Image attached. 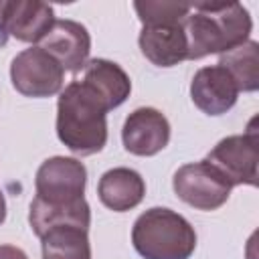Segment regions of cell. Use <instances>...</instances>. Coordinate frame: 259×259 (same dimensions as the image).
<instances>
[{
    "label": "cell",
    "mask_w": 259,
    "mask_h": 259,
    "mask_svg": "<svg viewBox=\"0 0 259 259\" xmlns=\"http://www.w3.org/2000/svg\"><path fill=\"white\" fill-rule=\"evenodd\" d=\"M107 105L83 81H71L57 101V136L77 156H91L107 144Z\"/></svg>",
    "instance_id": "cell-1"
},
{
    "label": "cell",
    "mask_w": 259,
    "mask_h": 259,
    "mask_svg": "<svg viewBox=\"0 0 259 259\" xmlns=\"http://www.w3.org/2000/svg\"><path fill=\"white\" fill-rule=\"evenodd\" d=\"M188 59L223 55L249 40L253 20L239 2H198L182 20Z\"/></svg>",
    "instance_id": "cell-2"
},
{
    "label": "cell",
    "mask_w": 259,
    "mask_h": 259,
    "mask_svg": "<svg viewBox=\"0 0 259 259\" xmlns=\"http://www.w3.org/2000/svg\"><path fill=\"white\" fill-rule=\"evenodd\" d=\"M132 243L144 259H190L196 249V233L176 210L154 206L136 219Z\"/></svg>",
    "instance_id": "cell-3"
},
{
    "label": "cell",
    "mask_w": 259,
    "mask_h": 259,
    "mask_svg": "<svg viewBox=\"0 0 259 259\" xmlns=\"http://www.w3.org/2000/svg\"><path fill=\"white\" fill-rule=\"evenodd\" d=\"M217 172H221L231 186H257L259 178V140L253 125L245 134L223 138L204 158Z\"/></svg>",
    "instance_id": "cell-4"
},
{
    "label": "cell",
    "mask_w": 259,
    "mask_h": 259,
    "mask_svg": "<svg viewBox=\"0 0 259 259\" xmlns=\"http://www.w3.org/2000/svg\"><path fill=\"white\" fill-rule=\"evenodd\" d=\"M65 69L40 47L18 53L10 65L12 87L24 97H53L63 89Z\"/></svg>",
    "instance_id": "cell-5"
},
{
    "label": "cell",
    "mask_w": 259,
    "mask_h": 259,
    "mask_svg": "<svg viewBox=\"0 0 259 259\" xmlns=\"http://www.w3.org/2000/svg\"><path fill=\"white\" fill-rule=\"evenodd\" d=\"M172 188L182 202L198 210H217L229 200L233 186L202 160L180 166L172 178Z\"/></svg>",
    "instance_id": "cell-6"
},
{
    "label": "cell",
    "mask_w": 259,
    "mask_h": 259,
    "mask_svg": "<svg viewBox=\"0 0 259 259\" xmlns=\"http://www.w3.org/2000/svg\"><path fill=\"white\" fill-rule=\"evenodd\" d=\"M87 170L81 160L53 156L40 164L34 178V190L38 200L49 204H69L85 198Z\"/></svg>",
    "instance_id": "cell-7"
},
{
    "label": "cell",
    "mask_w": 259,
    "mask_h": 259,
    "mask_svg": "<svg viewBox=\"0 0 259 259\" xmlns=\"http://www.w3.org/2000/svg\"><path fill=\"white\" fill-rule=\"evenodd\" d=\"M121 142L134 156H156L170 142V123L162 111L138 107L123 121Z\"/></svg>",
    "instance_id": "cell-8"
},
{
    "label": "cell",
    "mask_w": 259,
    "mask_h": 259,
    "mask_svg": "<svg viewBox=\"0 0 259 259\" xmlns=\"http://www.w3.org/2000/svg\"><path fill=\"white\" fill-rule=\"evenodd\" d=\"M0 24L16 40L40 42L55 24V12L36 0H0Z\"/></svg>",
    "instance_id": "cell-9"
},
{
    "label": "cell",
    "mask_w": 259,
    "mask_h": 259,
    "mask_svg": "<svg viewBox=\"0 0 259 259\" xmlns=\"http://www.w3.org/2000/svg\"><path fill=\"white\" fill-rule=\"evenodd\" d=\"M38 47L47 51L53 59H57L65 71L77 73L89 63L91 36L81 22L55 20L49 34L40 40Z\"/></svg>",
    "instance_id": "cell-10"
},
{
    "label": "cell",
    "mask_w": 259,
    "mask_h": 259,
    "mask_svg": "<svg viewBox=\"0 0 259 259\" xmlns=\"http://www.w3.org/2000/svg\"><path fill=\"white\" fill-rule=\"evenodd\" d=\"M190 97L202 113L223 115L237 103L239 89L233 77L221 65H210L194 73L190 83Z\"/></svg>",
    "instance_id": "cell-11"
},
{
    "label": "cell",
    "mask_w": 259,
    "mask_h": 259,
    "mask_svg": "<svg viewBox=\"0 0 259 259\" xmlns=\"http://www.w3.org/2000/svg\"><path fill=\"white\" fill-rule=\"evenodd\" d=\"M138 45L142 55L156 67H174L188 59V40L182 22L144 24Z\"/></svg>",
    "instance_id": "cell-12"
},
{
    "label": "cell",
    "mask_w": 259,
    "mask_h": 259,
    "mask_svg": "<svg viewBox=\"0 0 259 259\" xmlns=\"http://www.w3.org/2000/svg\"><path fill=\"white\" fill-rule=\"evenodd\" d=\"M99 200L113 212H125L136 208L146 196V182L140 172L132 168H111L97 184Z\"/></svg>",
    "instance_id": "cell-13"
},
{
    "label": "cell",
    "mask_w": 259,
    "mask_h": 259,
    "mask_svg": "<svg viewBox=\"0 0 259 259\" xmlns=\"http://www.w3.org/2000/svg\"><path fill=\"white\" fill-rule=\"evenodd\" d=\"M28 223L38 239L55 227H79L89 231L91 208L85 198H79L69 204H49L38 198H32L28 210Z\"/></svg>",
    "instance_id": "cell-14"
},
{
    "label": "cell",
    "mask_w": 259,
    "mask_h": 259,
    "mask_svg": "<svg viewBox=\"0 0 259 259\" xmlns=\"http://www.w3.org/2000/svg\"><path fill=\"white\" fill-rule=\"evenodd\" d=\"M83 83H87L107 105V109L119 107L132 93L130 75L113 61L91 59L83 69Z\"/></svg>",
    "instance_id": "cell-15"
},
{
    "label": "cell",
    "mask_w": 259,
    "mask_h": 259,
    "mask_svg": "<svg viewBox=\"0 0 259 259\" xmlns=\"http://www.w3.org/2000/svg\"><path fill=\"white\" fill-rule=\"evenodd\" d=\"M235 81L239 91H257L259 89V45L247 40L221 55L219 63Z\"/></svg>",
    "instance_id": "cell-16"
},
{
    "label": "cell",
    "mask_w": 259,
    "mask_h": 259,
    "mask_svg": "<svg viewBox=\"0 0 259 259\" xmlns=\"http://www.w3.org/2000/svg\"><path fill=\"white\" fill-rule=\"evenodd\" d=\"M42 259H91V243L85 229L55 227L42 237Z\"/></svg>",
    "instance_id": "cell-17"
},
{
    "label": "cell",
    "mask_w": 259,
    "mask_h": 259,
    "mask_svg": "<svg viewBox=\"0 0 259 259\" xmlns=\"http://www.w3.org/2000/svg\"><path fill=\"white\" fill-rule=\"evenodd\" d=\"M134 10L142 24H160V22H182L188 12L190 4L182 2H134Z\"/></svg>",
    "instance_id": "cell-18"
},
{
    "label": "cell",
    "mask_w": 259,
    "mask_h": 259,
    "mask_svg": "<svg viewBox=\"0 0 259 259\" xmlns=\"http://www.w3.org/2000/svg\"><path fill=\"white\" fill-rule=\"evenodd\" d=\"M0 259H28V255L14 245H0Z\"/></svg>",
    "instance_id": "cell-19"
},
{
    "label": "cell",
    "mask_w": 259,
    "mask_h": 259,
    "mask_svg": "<svg viewBox=\"0 0 259 259\" xmlns=\"http://www.w3.org/2000/svg\"><path fill=\"white\" fill-rule=\"evenodd\" d=\"M4 219H6V200H4V194L0 190V225L4 223Z\"/></svg>",
    "instance_id": "cell-20"
},
{
    "label": "cell",
    "mask_w": 259,
    "mask_h": 259,
    "mask_svg": "<svg viewBox=\"0 0 259 259\" xmlns=\"http://www.w3.org/2000/svg\"><path fill=\"white\" fill-rule=\"evenodd\" d=\"M6 38H8V34H6V30L2 28V24H0V47L6 42Z\"/></svg>",
    "instance_id": "cell-21"
}]
</instances>
